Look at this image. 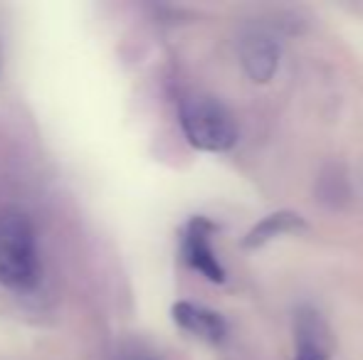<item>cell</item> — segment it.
Wrapping results in <instances>:
<instances>
[{"label":"cell","instance_id":"cell-1","mask_svg":"<svg viewBox=\"0 0 363 360\" xmlns=\"http://www.w3.org/2000/svg\"><path fill=\"white\" fill-rule=\"evenodd\" d=\"M40 281L38 235L20 210L0 212V284L13 291H30Z\"/></svg>","mask_w":363,"mask_h":360},{"label":"cell","instance_id":"cell-2","mask_svg":"<svg viewBox=\"0 0 363 360\" xmlns=\"http://www.w3.org/2000/svg\"><path fill=\"white\" fill-rule=\"evenodd\" d=\"M181 129L188 144L208 153L230 151L238 141V121L216 96H188L181 104Z\"/></svg>","mask_w":363,"mask_h":360},{"label":"cell","instance_id":"cell-3","mask_svg":"<svg viewBox=\"0 0 363 360\" xmlns=\"http://www.w3.org/2000/svg\"><path fill=\"white\" fill-rule=\"evenodd\" d=\"M216 222H211L208 217H193L183 230L181 250L183 260L191 269H196L201 277H206L208 281L223 284L225 281V267L220 265L216 250H213V235H216Z\"/></svg>","mask_w":363,"mask_h":360},{"label":"cell","instance_id":"cell-4","mask_svg":"<svg viewBox=\"0 0 363 360\" xmlns=\"http://www.w3.org/2000/svg\"><path fill=\"white\" fill-rule=\"evenodd\" d=\"M334 336L314 306H299L294 311V360H331Z\"/></svg>","mask_w":363,"mask_h":360},{"label":"cell","instance_id":"cell-5","mask_svg":"<svg viewBox=\"0 0 363 360\" xmlns=\"http://www.w3.org/2000/svg\"><path fill=\"white\" fill-rule=\"evenodd\" d=\"M279 59H282L279 42L269 33H264V30H250L240 40V62H242L245 74L252 82H269L277 74Z\"/></svg>","mask_w":363,"mask_h":360},{"label":"cell","instance_id":"cell-6","mask_svg":"<svg viewBox=\"0 0 363 360\" xmlns=\"http://www.w3.org/2000/svg\"><path fill=\"white\" fill-rule=\"evenodd\" d=\"M173 321L183 331L193 333L196 338L208 343H220L228 336V323L218 311H211V308L198 306V303L191 301H178L173 306Z\"/></svg>","mask_w":363,"mask_h":360},{"label":"cell","instance_id":"cell-7","mask_svg":"<svg viewBox=\"0 0 363 360\" xmlns=\"http://www.w3.org/2000/svg\"><path fill=\"white\" fill-rule=\"evenodd\" d=\"M299 230H306L304 217L294 210H279V212H272V215L262 217V220L245 235L242 247L245 250H257V247L267 245L274 237L291 235V232H299Z\"/></svg>","mask_w":363,"mask_h":360},{"label":"cell","instance_id":"cell-8","mask_svg":"<svg viewBox=\"0 0 363 360\" xmlns=\"http://www.w3.org/2000/svg\"><path fill=\"white\" fill-rule=\"evenodd\" d=\"M121 360H158V358L148 356V353H129V356H124Z\"/></svg>","mask_w":363,"mask_h":360}]
</instances>
